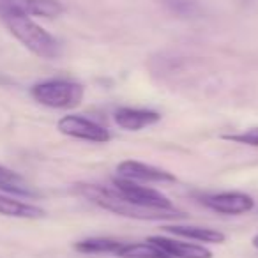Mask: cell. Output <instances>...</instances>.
Segmentation results:
<instances>
[{
	"instance_id": "8",
	"label": "cell",
	"mask_w": 258,
	"mask_h": 258,
	"mask_svg": "<svg viewBox=\"0 0 258 258\" xmlns=\"http://www.w3.org/2000/svg\"><path fill=\"white\" fill-rule=\"evenodd\" d=\"M117 173L118 177H124V179L129 180H145V182H173L175 177L170 172L163 168H158V166L152 165H145V163L140 161H122L120 165L117 166Z\"/></svg>"
},
{
	"instance_id": "18",
	"label": "cell",
	"mask_w": 258,
	"mask_h": 258,
	"mask_svg": "<svg viewBox=\"0 0 258 258\" xmlns=\"http://www.w3.org/2000/svg\"><path fill=\"white\" fill-rule=\"evenodd\" d=\"M253 246L258 249V235H254V237H253Z\"/></svg>"
},
{
	"instance_id": "4",
	"label": "cell",
	"mask_w": 258,
	"mask_h": 258,
	"mask_svg": "<svg viewBox=\"0 0 258 258\" xmlns=\"http://www.w3.org/2000/svg\"><path fill=\"white\" fill-rule=\"evenodd\" d=\"M113 189L117 191L120 197L125 200L133 202V204L140 205V207H151V209H175L173 204L159 191L152 189V187L140 186L135 180L124 179V177H115L113 180Z\"/></svg>"
},
{
	"instance_id": "13",
	"label": "cell",
	"mask_w": 258,
	"mask_h": 258,
	"mask_svg": "<svg viewBox=\"0 0 258 258\" xmlns=\"http://www.w3.org/2000/svg\"><path fill=\"white\" fill-rule=\"evenodd\" d=\"M166 232L173 233V235L186 237L189 240H197V242H209V244H221L225 242V233L218 232L212 228H202V226H182V225H172L165 226Z\"/></svg>"
},
{
	"instance_id": "3",
	"label": "cell",
	"mask_w": 258,
	"mask_h": 258,
	"mask_svg": "<svg viewBox=\"0 0 258 258\" xmlns=\"http://www.w3.org/2000/svg\"><path fill=\"white\" fill-rule=\"evenodd\" d=\"M30 96L39 104L53 110H71L82 104L85 90L83 85L71 80H46L30 89Z\"/></svg>"
},
{
	"instance_id": "9",
	"label": "cell",
	"mask_w": 258,
	"mask_h": 258,
	"mask_svg": "<svg viewBox=\"0 0 258 258\" xmlns=\"http://www.w3.org/2000/svg\"><path fill=\"white\" fill-rule=\"evenodd\" d=\"M115 124L125 131H140L149 125H154L161 120V115L152 110H142V108H118L113 115Z\"/></svg>"
},
{
	"instance_id": "1",
	"label": "cell",
	"mask_w": 258,
	"mask_h": 258,
	"mask_svg": "<svg viewBox=\"0 0 258 258\" xmlns=\"http://www.w3.org/2000/svg\"><path fill=\"white\" fill-rule=\"evenodd\" d=\"M73 191L76 195H80V197H83L85 200L92 202L97 207L113 212L117 216H124V218L140 219V221H163V219L184 218V212L177 211V209L140 207V205L120 197L113 187H103L97 186V184H75Z\"/></svg>"
},
{
	"instance_id": "16",
	"label": "cell",
	"mask_w": 258,
	"mask_h": 258,
	"mask_svg": "<svg viewBox=\"0 0 258 258\" xmlns=\"http://www.w3.org/2000/svg\"><path fill=\"white\" fill-rule=\"evenodd\" d=\"M166 8L182 18H197L202 15V8L195 0H166Z\"/></svg>"
},
{
	"instance_id": "10",
	"label": "cell",
	"mask_w": 258,
	"mask_h": 258,
	"mask_svg": "<svg viewBox=\"0 0 258 258\" xmlns=\"http://www.w3.org/2000/svg\"><path fill=\"white\" fill-rule=\"evenodd\" d=\"M149 240L161 247L170 258H212V251L200 244L180 242L168 237H151Z\"/></svg>"
},
{
	"instance_id": "15",
	"label": "cell",
	"mask_w": 258,
	"mask_h": 258,
	"mask_svg": "<svg viewBox=\"0 0 258 258\" xmlns=\"http://www.w3.org/2000/svg\"><path fill=\"white\" fill-rule=\"evenodd\" d=\"M115 256H118V258H170L161 247L156 246L151 240H147V242H133V244L124 242Z\"/></svg>"
},
{
	"instance_id": "6",
	"label": "cell",
	"mask_w": 258,
	"mask_h": 258,
	"mask_svg": "<svg viewBox=\"0 0 258 258\" xmlns=\"http://www.w3.org/2000/svg\"><path fill=\"white\" fill-rule=\"evenodd\" d=\"M202 204L209 207L211 211L218 214L226 216H239L253 211L254 200L246 193H237V191H228V193H216L202 197Z\"/></svg>"
},
{
	"instance_id": "11",
	"label": "cell",
	"mask_w": 258,
	"mask_h": 258,
	"mask_svg": "<svg viewBox=\"0 0 258 258\" xmlns=\"http://www.w3.org/2000/svg\"><path fill=\"white\" fill-rule=\"evenodd\" d=\"M46 212L41 207H36L27 202L16 200L8 195L0 193V216L6 218H18V219H39L44 218Z\"/></svg>"
},
{
	"instance_id": "17",
	"label": "cell",
	"mask_w": 258,
	"mask_h": 258,
	"mask_svg": "<svg viewBox=\"0 0 258 258\" xmlns=\"http://www.w3.org/2000/svg\"><path fill=\"white\" fill-rule=\"evenodd\" d=\"M223 140H228V142L240 144V145H251V147H258V127L247 129V131H242V133L223 135Z\"/></svg>"
},
{
	"instance_id": "7",
	"label": "cell",
	"mask_w": 258,
	"mask_h": 258,
	"mask_svg": "<svg viewBox=\"0 0 258 258\" xmlns=\"http://www.w3.org/2000/svg\"><path fill=\"white\" fill-rule=\"evenodd\" d=\"M2 13H20L39 18H57L64 13V6L58 0H0Z\"/></svg>"
},
{
	"instance_id": "2",
	"label": "cell",
	"mask_w": 258,
	"mask_h": 258,
	"mask_svg": "<svg viewBox=\"0 0 258 258\" xmlns=\"http://www.w3.org/2000/svg\"><path fill=\"white\" fill-rule=\"evenodd\" d=\"M0 20L8 30L34 55L41 58H57L60 55V43L48 30L37 25L30 16L20 13H2Z\"/></svg>"
},
{
	"instance_id": "14",
	"label": "cell",
	"mask_w": 258,
	"mask_h": 258,
	"mask_svg": "<svg viewBox=\"0 0 258 258\" xmlns=\"http://www.w3.org/2000/svg\"><path fill=\"white\" fill-rule=\"evenodd\" d=\"M120 240L108 239V237H90V239H83L75 244V249L78 253L85 254H117V251L122 247Z\"/></svg>"
},
{
	"instance_id": "12",
	"label": "cell",
	"mask_w": 258,
	"mask_h": 258,
	"mask_svg": "<svg viewBox=\"0 0 258 258\" xmlns=\"http://www.w3.org/2000/svg\"><path fill=\"white\" fill-rule=\"evenodd\" d=\"M0 191L8 195H15V197L22 198H36L39 197L36 189H32V186L27 184V180L23 179L20 173L13 172V170L6 168L0 165Z\"/></svg>"
},
{
	"instance_id": "5",
	"label": "cell",
	"mask_w": 258,
	"mask_h": 258,
	"mask_svg": "<svg viewBox=\"0 0 258 258\" xmlns=\"http://www.w3.org/2000/svg\"><path fill=\"white\" fill-rule=\"evenodd\" d=\"M57 129L66 137L92 142V144H106L111 138L108 129H104L97 122L80 117V115H66V117H62L57 122Z\"/></svg>"
}]
</instances>
